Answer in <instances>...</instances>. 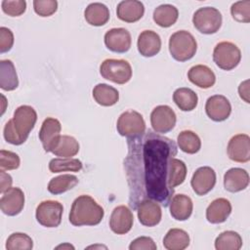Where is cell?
Returning <instances> with one entry per match:
<instances>
[{
	"instance_id": "6da1fadb",
	"label": "cell",
	"mask_w": 250,
	"mask_h": 250,
	"mask_svg": "<svg viewBox=\"0 0 250 250\" xmlns=\"http://www.w3.org/2000/svg\"><path fill=\"white\" fill-rule=\"evenodd\" d=\"M124 160L129 186V203L135 210L144 199H151L167 207L174 189L169 185L170 164L177 154L176 143L155 132L127 140Z\"/></svg>"
},
{
	"instance_id": "7a4b0ae2",
	"label": "cell",
	"mask_w": 250,
	"mask_h": 250,
	"mask_svg": "<svg viewBox=\"0 0 250 250\" xmlns=\"http://www.w3.org/2000/svg\"><path fill=\"white\" fill-rule=\"evenodd\" d=\"M36 121L37 113L32 106L26 104L19 106L14 112V117L4 127V139L15 146L22 145L27 140Z\"/></svg>"
},
{
	"instance_id": "3957f363",
	"label": "cell",
	"mask_w": 250,
	"mask_h": 250,
	"mask_svg": "<svg viewBox=\"0 0 250 250\" xmlns=\"http://www.w3.org/2000/svg\"><path fill=\"white\" fill-rule=\"evenodd\" d=\"M104 211L90 195L82 194L74 199L69 212V222L75 227L99 225Z\"/></svg>"
},
{
	"instance_id": "277c9868",
	"label": "cell",
	"mask_w": 250,
	"mask_h": 250,
	"mask_svg": "<svg viewBox=\"0 0 250 250\" xmlns=\"http://www.w3.org/2000/svg\"><path fill=\"white\" fill-rule=\"evenodd\" d=\"M197 50V43L193 35L187 30L173 33L169 39V52L178 62H187L193 58Z\"/></svg>"
},
{
	"instance_id": "5b68a950",
	"label": "cell",
	"mask_w": 250,
	"mask_h": 250,
	"mask_svg": "<svg viewBox=\"0 0 250 250\" xmlns=\"http://www.w3.org/2000/svg\"><path fill=\"white\" fill-rule=\"evenodd\" d=\"M223 18L220 11L214 7H202L196 10L192 17L194 27L203 34H214L222 25Z\"/></svg>"
},
{
	"instance_id": "8992f818",
	"label": "cell",
	"mask_w": 250,
	"mask_h": 250,
	"mask_svg": "<svg viewBox=\"0 0 250 250\" xmlns=\"http://www.w3.org/2000/svg\"><path fill=\"white\" fill-rule=\"evenodd\" d=\"M100 73L113 83L125 84L132 77V67L125 60L106 59L100 65Z\"/></svg>"
},
{
	"instance_id": "52a82bcc",
	"label": "cell",
	"mask_w": 250,
	"mask_h": 250,
	"mask_svg": "<svg viewBox=\"0 0 250 250\" xmlns=\"http://www.w3.org/2000/svg\"><path fill=\"white\" fill-rule=\"evenodd\" d=\"M213 60L221 69L231 70L240 62L241 52L234 43L223 41L215 46Z\"/></svg>"
},
{
	"instance_id": "ba28073f",
	"label": "cell",
	"mask_w": 250,
	"mask_h": 250,
	"mask_svg": "<svg viewBox=\"0 0 250 250\" xmlns=\"http://www.w3.org/2000/svg\"><path fill=\"white\" fill-rule=\"evenodd\" d=\"M116 129L119 135L127 139L135 138L146 132V122L141 113L136 110H126L120 114L117 120Z\"/></svg>"
},
{
	"instance_id": "9c48e42d",
	"label": "cell",
	"mask_w": 250,
	"mask_h": 250,
	"mask_svg": "<svg viewBox=\"0 0 250 250\" xmlns=\"http://www.w3.org/2000/svg\"><path fill=\"white\" fill-rule=\"evenodd\" d=\"M63 212L62 204L57 200H45L36 208L35 217L37 222L46 228H57L62 222Z\"/></svg>"
},
{
	"instance_id": "30bf717a",
	"label": "cell",
	"mask_w": 250,
	"mask_h": 250,
	"mask_svg": "<svg viewBox=\"0 0 250 250\" xmlns=\"http://www.w3.org/2000/svg\"><path fill=\"white\" fill-rule=\"evenodd\" d=\"M176 121V113L169 105H157L150 113L151 127L153 131L158 134L170 132L175 127Z\"/></svg>"
},
{
	"instance_id": "8fae6325",
	"label": "cell",
	"mask_w": 250,
	"mask_h": 250,
	"mask_svg": "<svg viewBox=\"0 0 250 250\" xmlns=\"http://www.w3.org/2000/svg\"><path fill=\"white\" fill-rule=\"evenodd\" d=\"M62 125L57 118L47 117L40 128L39 140L47 152H52L61 137Z\"/></svg>"
},
{
	"instance_id": "7c38bea8",
	"label": "cell",
	"mask_w": 250,
	"mask_h": 250,
	"mask_svg": "<svg viewBox=\"0 0 250 250\" xmlns=\"http://www.w3.org/2000/svg\"><path fill=\"white\" fill-rule=\"evenodd\" d=\"M191 188L197 195H205L213 189L216 185V172L209 166H202L193 173Z\"/></svg>"
},
{
	"instance_id": "4fadbf2b",
	"label": "cell",
	"mask_w": 250,
	"mask_h": 250,
	"mask_svg": "<svg viewBox=\"0 0 250 250\" xmlns=\"http://www.w3.org/2000/svg\"><path fill=\"white\" fill-rule=\"evenodd\" d=\"M227 152L229 159L234 162H248L250 160V137L247 134L233 136L228 144Z\"/></svg>"
},
{
	"instance_id": "5bb4252c",
	"label": "cell",
	"mask_w": 250,
	"mask_h": 250,
	"mask_svg": "<svg viewBox=\"0 0 250 250\" xmlns=\"http://www.w3.org/2000/svg\"><path fill=\"white\" fill-rule=\"evenodd\" d=\"M104 44L111 52L126 53L131 48V34L123 27L111 28L104 34Z\"/></svg>"
},
{
	"instance_id": "9a60e30c",
	"label": "cell",
	"mask_w": 250,
	"mask_h": 250,
	"mask_svg": "<svg viewBox=\"0 0 250 250\" xmlns=\"http://www.w3.org/2000/svg\"><path fill=\"white\" fill-rule=\"evenodd\" d=\"M205 111L208 117L213 121H225L230 115L231 104L225 96L214 95L206 101Z\"/></svg>"
},
{
	"instance_id": "2e32d148",
	"label": "cell",
	"mask_w": 250,
	"mask_h": 250,
	"mask_svg": "<svg viewBox=\"0 0 250 250\" xmlns=\"http://www.w3.org/2000/svg\"><path fill=\"white\" fill-rule=\"evenodd\" d=\"M24 200V193L20 188H11L0 198V209L7 216H16L22 211Z\"/></svg>"
},
{
	"instance_id": "e0dca14e",
	"label": "cell",
	"mask_w": 250,
	"mask_h": 250,
	"mask_svg": "<svg viewBox=\"0 0 250 250\" xmlns=\"http://www.w3.org/2000/svg\"><path fill=\"white\" fill-rule=\"evenodd\" d=\"M134 216L132 211L125 205L115 207L110 215L109 227L116 234H125L129 232L133 227Z\"/></svg>"
},
{
	"instance_id": "ac0fdd59",
	"label": "cell",
	"mask_w": 250,
	"mask_h": 250,
	"mask_svg": "<svg viewBox=\"0 0 250 250\" xmlns=\"http://www.w3.org/2000/svg\"><path fill=\"white\" fill-rule=\"evenodd\" d=\"M138 219L143 226L154 227L158 225L162 218L161 207L158 202L151 199L142 200L137 208Z\"/></svg>"
},
{
	"instance_id": "d6986e66",
	"label": "cell",
	"mask_w": 250,
	"mask_h": 250,
	"mask_svg": "<svg viewBox=\"0 0 250 250\" xmlns=\"http://www.w3.org/2000/svg\"><path fill=\"white\" fill-rule=\"evenodd\" d=\"M138 51L146 58L157 55L161 49V38L153 30H144L138 37Z\"/></svg>"
},
{
	"instance_id": "ffe728a7",
	"label": "cell",
	"mask_w": 250,
	"mask_h": 250,
	"mask_svg": "<svg viewBox=\"0 0 250 250\" xmlns=\"http://www.w3.org/2000/svg\"><path fill=\"white\" fill-rule=\"evenodd\" d=\"M145 6L138 0H124L116 8L117 18L125 22H135L143 18Z\"/></svg>"
},
{
	"instance_id": "44dd1931",
	"label": "cell",
	"mask_w": 250,
	"mask_h": 250,
	"mask_svg": "<svg viewBox=\"0 0 250 250\" xmlns=\"http://www.w3.org/2000/svg\"><path fill=\"white\" fill-rule=\"evenodd\" d=\"M249 185V175L242 168H230L224 175V187L229 192L244 190Z\"/></svg>"
},
{
	"instance_id": "7402d4cb",
	"label": "cell",
	"mask_w": 250,
	"mask_h": 250,
	"mask_svg": "<svg viewBox=\"0 0 250 250\" xmlns=\"http://www.w3.org/2000/svg\"><path fill=\"white\" fill-rule=\"evenodd\" d=\"M231 213V204L227 198L214 199L206 209V219L211 224H221L227 221Z\"/></svg>"
},
{
	"instance_id": "603a6c76",
	"label": "cell",
	"mask_w": 250,
	"mask_h": 250,
	"mask_svg": "<svg viewBox=\"0 0 250 250\" xmlns=\"http://www.w3.org/2000/svg\"><path fill=\"white\" fill-rule=\"evenodd\" d=\"M188 80L195 86L208 89L216 82V75L213 70L204 64H196L189 68L188 72Z\"/></svg>"
},
{
	"instance_id": "cb8c5ba5",
	"label": "cell",
	"mask_w": 250,
	"mask_h": 250,
	"mask_svg": "<svg viewBox=\"0 0 250 250\" xmlns=\"http://www.w3.org/2000/svg\"><path fill=\"white\" fill-rule=\"evenodd\" d=\"M170 214L177 221L188 220L193 209V203L189 196L180 193L174 195L169 203Z\"/></svg>"
},
{
	"instance_id": "d4e9b609",
	"label": "cell",
	"mask_w": 250,
	"mask_h": 250,
	"mask_svg": "<svg viewBox=\"0 0 250 250\" xmlns=\"http://www.w3.org/2000/svg\"><path fill=\"white\" fill-rule=\"evenodd\" d=\"M84 17L89 24L94 26H102L104 25L109 20V10L103 3H91L85 9Z\"/></svg>"
},
{
	"instance_id": "484cf974",
	"label": "cell",
	"mask_w": 250,
	"mask_h": 250,
	"mask_svg": "<svg viewBox=\"0 0 250 250\" xmlns=\"http://www.w3.org/2000/svg\"><path fill=\"white\" fill-rule=\"evenodd\" d=\"M19 86V78L11 60L0 62V87L4 91H14Z\"/></svg>"
},
{
	"instance_id": "4316f807",
	"label": "cell",
	"mask_w": 250,
	"mask_h": 250,
	"mask_svg": "<svg viewBox=\"0 0 250 250\" xmlns=\"http://www.w3.org/2000/svg\"><path fill=\"white\" fill-rule=\"evenodd\" d=\"M93 98L100 105L111 106L118 102L119 93L114 87L100 83L93 89Z\"/></svg>"
},
{
	"instance_id": "83f0119b",
	"label": "cell",
	"mask_w": 250,
	"mask_h": 250,
	"mask_svg": "<svg viewBox=\"0 0 250 250\" xmlns=\"http://www.w3.org/2000/svg\"><path fill=\"white\" fill-rule=\"evenodd\" d=\"M189 245V235L182 229H171L163 238V246L167 250H184Z\"/></svg>"
},
{
	"instance_id": "f1b7e54d",
	"label": "cell",
	"mask_w": 250,
	"mask_h": 250,
	"mask_svg": "<svg viewBox=\"0 0 250 250\" xmlns=\"http://www.w3.org/2000/svg\"><path fill=\"white\" fill-rule=\"evenodd\" d=\"M178 17V9L170 4H162L153 11V21L161 27H170L177 21Z\"/></svg>"
},
{
	"instance_id": "f546056e",
	"label": "cell",
	"mask_w": 250,
	"mask_h": 250,
	"mask_svg": "<svg viewBox=\"0 0 250 250\" xmlns=\"http://www.w3.org/2000/svg\"><path fill=\"white\" fill-rule=\"evenodd\" d=\"M173 101L181 110L191 111L197 105L198 97L191 89L182 87L175 90L173 94Z\"/></svg>"
},
{
	"instance_id": "4dcf8cb0",
	"label": "cell",
	"mask_w": 250,
	"mask_h": 250,
	"mask_svg": "<svg viewBox=\"0 0 250 250\" xmlns=\"http://www.w3.org/2000/svg\"><path fill=\"white\" fill-rule=\"evenodd\" d=\"M177 144L180 149L188 154H194L201 147L200 138L190 130L182 131L177 137Z\"/></svg>"
},
{
	"instance_id": "1f68e13d",
	"label": "cell",
	"mask_w": 250,
	"mask_h": 250,
	"mask_svg": "<svg viewBox=\"0 0 250 250\" xmlns=\"http://www.w3.org/2000/svg\"><path fill=\"white\" fill-rule=\"evenodd\" d=\"M78 184V178L74 175L63 174L51 179L48 184V191L52 194H61L71 188Z\"/></svg>"
},
{
	"instance_id": "d6a6232c",
	"label": "cell",
	"mask_w": 250,
	"mask_h": 250,
	"mask_svg": "<svg viewBox=\"0 0 250 250\" xmlns=\"http://www.w3.org/2000/svg\"><path fill=\"white\" fill-rule=\"evenodd\" d=\"M78 151L79 144L76 139L68 135H62L60 137L52 153L60 157H72L75 156Z\"/></svg>"
},
{
	"instance_id": "836d02e7",
	"label": "cell",
	"mask_w": 250,
	"mask_h": 250,
	"mask_svg": "<svg viewBox=\"0 0 250 250\" xmlns=\"http://www.w3.org/2000/svg\"><path fill=\"white\" fill-rule=\"evenodd\" d=\"M242 246V238L239 233L233 230L221 232L215 240L217 250H239Z\"/></svg>"
},
{
	"instance_id": "e575fe53",
	"label": "cell",
	"mask_w": 250,
	"mask_h": 250,
	"mask_svg": "<svg viewBox=\"0 0 250 250\" xmlns=\"http://www.w3.org/2000/svg\"><path fill=\"white\" fill-rule=\"evenodd\" d=\"M82 162L77 158L58 157L53 158L49 162V170L51 173H61L65 171L78 172L82 169Z\"/></svg>"
},
{
	"instance_id": "d590c367",
	"label": "cell",
	"mask_w": 250,
	"mask_h": 250,
	"mask_svg": "<svg viewBox=\"0 0 250 250\" xmlns=\"http://www.w3.org/2000/svg\"><path fill=\"white\" fill-rule=\"evenodd\" d=\"M187 177V166L184 161L173 157L170 164L169 174V185L171 188L182 185Z\"/></svg>"
},
{
	"instance_id": "8d00e7d4",
	"label": "cell",
	"mask_w": 250,
	"mask_h": 250,
	"mask_svg": "<svg viewBox=\"0 0 250 250\" xmlns=\"http://www.w3.org/2000/svg\"><path fill=\"white\" fill-rule=\"evenodd\" d=\"M33 248V241L29 235L22 232L12 233L6 241L7 250H30Z\"/></svg>"
},
{
	"instance_id": "74e56055",
	"label": "cell",
	"mask_w": 250,
	"mask_h": 250,
	"mask_svg": "<svg viewBox=\"0 0 250 250\" xmlns=\"http://www.w3.org/2000/svg\"><path fill=\"white\" fill-rule=\"evenodd\" d=\"M230 14L233 20L239 22L250 21V1L243 0L233 3L230 7Z\"/></svg>"
},
{
	"instance_id": "f35d334b",
	"label": "cell",
	"mask_w": 250,
	"mask_h": 250,
	"mask_svg": "<svg viewBox=\"0 0 250 250\" xmlns=\"http://www.w3.org/2000/svg\"><path fill=\"white\" fill-rule=\"evenodd\" d=\"M2 10L11 17H19L26 10V2L24 0H4L1 3Z\"/></svg>"
},
{
	"instance_id": "ab89813d",
	"label": "cell",
	"mask_w": 250,
	"mask_h": 250,
	"mask_svg": "<svg viewBox=\"0 0 250 250\" xmlns=\"http://www.w3.org/2000/svg\"><path fill=\"white\" fill-rule=\"evenodd\" d=\"M21 159L19 155L13 151L0 150V167L1 170H16L20 167Z\"/></svg>"
},
{
	"instance_id": "60d3db41",
	"label": "cell",
	"mask_w": 250,
	"mask_h": 250,
	"mask_svg": "<svg viewBox=\"0 0 250 250\" xmlns=\"http://www.w3.org/2000/svg\"><path fill=\"white\" fill-rule=\"evenodd\" d=\"M33 8L40 17H50L58 10V2L56 0H34Z\"/></svg>"
},
{
	"instance_id": "b9f144b4",
	"label": "cell",
	"mask_w": 250,
	"mask_h": 250,
	"mask_svg": "<svg viewBox=\"0 0 250 250\" xmlns=\"http://www.w3.org/2000/svg\"><path fill=\"white\" fill-rule=\"evenodd\" d=\"M156 248L155 242L148 236L137 237L129 245L130 250H156Z\"/></svg>"
},
{
	"instance_id": "7bdbcfd3",
	"label": "cell",
	"mask_w": 250,
	"mask_h": 250,
	"mask_svg": "<svg viewBox=\"0 0 250 250\" xmlns=\"http://www.w3.org/2000/svg\"><path fill=\"white\" fill-rule=\"evenodd\" d=\"M14 45V34L8 27H0V53H6Z\"/></svg>"
},
{
	"instance_id": "ee69618b",
	"label": "cell",
	"mask_w": 250,
	"mask_h": 250,
	"mask_svg": "<svg viewBox=\"0 0 250 250\" xmlns=\"http://www.w3.org/2000/svg\"><path fill=\"white\" fill-rule=\"evenodd\" d=\"M13 184V179L12 177L6 173L4 170L0 171V192L3 194L6 192L8 189L12 188Z\"/></svg>"
},
{
	"instance_id": "f6af8a7d",
	"label": "cell",
	"mask_w": 250,
	"mask_h": 250,
	"mask_svg": "<svg viewBox=\"0 0 250 250\" xmlns=\"http://www.w3.org/2000/svg\"><path fill=\"white\" fill-rule=\"evenodd\" d=\"M238 93L240 98L247 104L250 103L249 100V80H245L240 83L238 87Z\"/></svg>"
},
{
	"instance_id": "bcb514c9",
	"label": "cell",
	"mask_w": 250,
	"mask_h": 250,
	"mask_svg": "<svg viewBox=\"0 0 250 250\" xmlns=\"http://www.w3.org/2000/svg\"><path fill=\"white\" fill-rule=\"evenodd\" d=\"M56 248H57V249H60V248H62V249H65V248H67V249H74V247H73L72 245L68 244V243H65V244H61V245L57 246Z\"/></svg>"
}]
</instances>
